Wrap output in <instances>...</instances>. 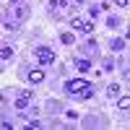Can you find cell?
<instances>
[{"mask_svg": "<svg viewBox=\"0 0 130 130\" xmlns=\"http://www.w3.org/2000/svg\"><path fill=\"white\" fill-rule=\"evenodd\" d=\"M91 65H94L91 57H75V60H73V68L78 70V73H89V70H91Z\"/></svg>", "mask_w": 130, "mask_h": 130, "instance_id": "8992f818", "label": "cell"}, {"mask_svg": "<svg viewBox=\"0 0 130 130\" xmlns=\"http://www.w3.org/2000/svg\"><path fill=\"white\" fill-rule=\"evenodd\" d=\"M120 26H122L120 16H107V29H120Z\"/></svg>", "mask_w": 130, "mask_h": 130, "instance_id": "4fadbf2b", "label": "cell"}, {"mask_svg": "<svg viewBox=\"0 0 130 130\" xmlns=\"http://www.w3.org/2000/svg\"><path fill=\"white\" fill-rule=\"evenodd\" d=\"M83 52H86L89 57H94V55H96V42H94V39H89V42L83 44Z\"/></svg>", "mask_w": 130, "mask_h": 130, "instance_id": "9a60e30c", "label": "cell"}, {"mask_svg": "<svg viewBox=\"0 0 130 130\" xmlns=\"http://www.w3.org/2000/svg\"><path fill=\"white\" fill-rule=\"evenodd\" d=\"M70 26H73L75 31L91 34V31H94V21H91V18H81V16H73V18H70Z\"/></svg>", "mask_w": 130, "mask_h": 130, "instance_id": "3957f363", "label": "cell"}, {"mask_svg": "<svg viewBox=\"0 0 130 130\" xmlns=\"http://www.w3.org/2000/svg\"><path fill=\"white\" fill-rule=\"evenodd\" d=\"M104 70H107V73L115 70V60H104Z\"/></svg>", "mask_w": 130, "mask_h": 130, "instance_id": "ffe728a7", "label": "cell"}, {"mask_svg": "<svg viewBox=\"0 0 130 130\" xmlns=\"http://www.w3.org/2000/svg\"><path fill=\"white\" fill-rule=\"evenodd\" d=\"M112 3H115L117 8H127V5H130V0H112Z\"/></svg>", "mask_w": 130, "mask_h": 130, "instance_id": "d6986e66", "label": "cell"}, {"mask_svg": "<svg viewBox=\"0 0 130 130\" xmlns=\"http://www.w3.org/2000/svg\"><path fill=\"white\" fill-rule=\"evenodd\" d=\"M99 10H102V8H99V5H91V8H89V18H91V21H94V18H96V16H99Z\"/></svg>", "mask_w": 130, "mask_h": 130, "instance_id": "e0dca14e", "label": "cell"}, {"mask_svg": "<svg viewBox=\"0 0 130 130\" xmlns=\"http://www.w3.org/2000/svg\"><path fill=\"white\" fill-rule=\"evenodd\" d=\"M60 42H62V44H65V47H70V44H73V42H75V37L70 34V31H62V34H60Z\"/></svg>", "mask_w": 130, "mask_h": 130, "instance_id": "2e32d148", "label": "cell"}, {"mask_svg": "<svg viewBox=\"0 0 130 130\" xmlns=\"http://www.w3.org/2000/svg\"><path fill=\"white\" fill-rule=\"evenodd\" d=\"M86 86H89V81H86V78H70L62 89H65V94H68V96H75L78 91H83Z\"/></svg>", "mask_w": 130, "mask_h": 130, "instance_id": "277c9868", "label": "cell"}, {"mask_svg": "<svg viewBox=\"0 0 130 130\" xmlns=\"http://www.w3.org/2000/svg\"><path fill=\"white\" fill-rule=\"evenodd\" d=\"M117 109H122V112L130 109V96H117Z\"/></svg>", "mask_w": 130, "mask_h": 130, "instance_id": "5bb4252c", "label": "cell"}, {"mask_svg": "<svg viewBox=\"0 0 130 130\" xmlns=\"http://www.w3.org/2000/svg\"><path fill=\"white\" fill-rule=\"evenodd\" d=\"M62 10H65V5H62V0H47V13L50 16H62Z\"/></svg>", "mask_w": 130, "mask_h": 130, "instance_id": "52a82bcc", "label": "cell"}, {"mask_svg": "<svg viewBox=\"0 0 130 130\" xmlns=\"http://www.w3.org/2000/svg\"><path fill=\"white\" fill-rule=\"evenodd\" d=\"M26 127H31V130H37V127H42V122H39V120H29V122H26Z\"/></svg>", "mask_w": 130, "mask_h": 130, "instance_id": "ac0fdd59", "label": "cell"}, {"mask_svg": "<svg viewBox=\"0 0 130 130\" xmlns=\"http://www.w3.org/2000/svg\"><path fill=\"white\" fill-rule=\"evenodd\" d=\"M0 127H3V130H10V127H16V125H13V122H8L5 117H3V125H0Z\"/></svg>", "mask_w": 130, "mask_h": 130, "instance_id": "7402d4cb", "label": "cell"}, {"mask_svg": "<svg viewBox=\"0 0 130 130\" xmlns=\"http://www.w3.org/2000/svg\"><path fill=\"white\" fill-rule=\"evenodd\" d=\"M10 57H13V47H10V44H3V50H0V60H3V65H5Z\"/></svg>", "mask_w": 130, "mask_h": 130, "instance_id": "8fae6325", "label": "cell"}, {"mask_svg": "<svg viewBox=\"0 0 130 130\" xmlns=\"http://www.w3.org/2000/svg\"><path fill=\"white\" fill-rule=\"evenodd\" d=\"M34 60L44 68V65H52L57 60V55H55V50L52 47H47V44H39V47H34Z\"/></svg>", "mask_w": 130, "mask_h": 130, "instance_id": "7a4b0ae2", "label": "cell"}, {"mask_svg": "<svg viewBox=\"0 0 130 130\" xmlns=\"http://www.w3.org/2000/svg\"><path fill=\"white\" fill-rule=\"evenodd\" d=\"M83 3H86V0H73V8H75V5H83Z\"/></svg>", "mask_w": 130, "mask_h": 130, "instance_id": "603a6c76", "label": "cell"}, {"mask_svg": "<svg viewBox=\"0 0 130 130\" xmlns=\"http://www.w3.org/2000/svg\"><path fill=\"white\" fill-rule=\"evenodd\" d=\"M29 18V5L26 3H8L3 13V26L5 29H18Z\"/></svg>", "mask_w": 130, "mask_h": 130, "instance_id": "6da1fadb", "label": "cell"}, {"mask_svg": "<svg viewBox=\"0 0 130 130\" xmlns=\"http://www.w3.org/2000/svg\"><path fill=\"white\" fill-rule=\"evenodd\" d=\"M122 81H130V65H125V68H122Z\"/></svg>", "mask_w": 130, "mask_h": 130, "instance_id": "44dd1931", "label": "cell"}, {"mask_svg": "<svg viewBox=\"0 0 130 130\" xmlns=\"http://www.w3.org/2000/svg\"><path fill=\"white\" fill-rule=\"evenodd\" d=\"M91 96H94V86L89 83L83 91H78V94H75V99H78V102H86V99H91Z\"/></svg>", "mask_w": 130, "mask_h": 130, "instance_id": "30bf717a", "label": "cell"}, {"mask_svg": "<svg viewBox=\"0 0 130 130\" xmlns=\"http://www.w3.org/2000/svg\"><path fill=\"white\" fill-rule=\"evenodd\" d=\"M120 96V83H109L107 86V99H117Z\"/></svg>", "mask_w": 130, "mask_h": 130, "instance_id": "7c38bea8", "label": "cell"}, {"mask_svg": "<svg viewBox=\"0 0 130 130\" xmlns=\"http://www.w3.org/2000/svg\"><path fill=\"white\" fill-rule=\"evenodd\" d=\"M26 81L29 83H42V81H44V70H42V68H31L29 75H26Z\"/></svg>", "mask_w": 130, "mask_h": 130, "instance_id": "ba28073f", "label": "cell"}, {"mask_svg": "<svg viewBox=\"0 0 130 130\" xmlns=\"http://www.w3.org/2000/svg\"><path fill=\"white\" fill-rule=\"evenodd\" d=\"M29 102H31V94H29V91H21V94L16 96L13 107H16L18 112H26V109H29Z\"/></svg>", "mask_w": 130, "mask_h": 130, "instance_id": "5b68a950", "label": "cell"}, {"mask_svg": "<svg viewBox=\"0 0 130 130\" xmlns=\"http://www.w3.org/2000/svg\"><path fill=\"white\" fill-rule=\"evenodd\" d=\"M109 50H112V52H122V50H125V39H122V37L109 39Z\"/></svg>", "mask_w": 130, "mask_h": 130, "instance_id": "9c48e42d", "label": "cell"}]
</instances>
